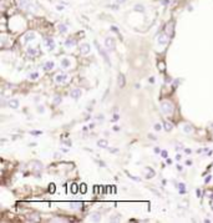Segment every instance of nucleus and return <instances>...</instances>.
Segmentation results:
<instances>
[{"label": "nucleus", "instance_id": "32", "mask_svg": "<svg viewBox=\"0 0 213 223\" xmlns=\"http://www.w3.org/2000/svg\"><path fill=\"white\" fill-rule=\"evenodd\" d=\"M161 154H162L163 158H167V152H166V151H162V152H161Z\"/></svg>", "mask_w": 213, "mask_h": 223}, {"label": "nucleus", "instance_id": "3", "mask_svg": "<svg viewBox=\"0 0 213 223\" xmlns=\"http://www.w3.org/2000/svg\"><path fill=\"white\" fill-rule=\"evenodd\" d=\"M105 46L107 47V50H108V51H113V50H115V47H116L115 40H113L112 38H106V40H105Z\"/></svg>", "mask_w": 213, "mask_h": 223}, {"label": "nucleus", "instance_id": "46", "mask_svg": "<svg viewBox=\"0 0 213 223\" xmlns=\"http://www.w3.org/2000/svg\"><path fill=\"white\" fill-rule=\"evenodd\" d=\"M211 206H212V208H213V200H212V202H211Z\"/></svg>", "mask_w": 213, "mask_h": 223}, {"label": "nucleus", "instance_id": "18", "mask_svg": "<svg viewBox=\"0 0 213 223\" xmlns=\"http://www.w3.org/2000/svg\"><path fill=\"white\" fill-rule=\"evenodd\" d=\"M61 66L64 67V69H69V67H70V60H69V59H62Z\"/></svg>", "mask_w": 213, "mask_h": 223}, {"label": "nucleus", "instance_id": "7", "mask_svg": "<svg viewBox=\"0 0 213 223\" xmlns=\"http://www.w3.org/2000/svg\"><path fill=\"white\" fill-rule=\"evenodd\" d=\"M81 90L80 89H74V90H71V92H70V96L74 98V100H77V98L81 97Z\"/></svg>", "mask_w": 213, "mask_h": 223}, {"label": "nucleus", "instance_id": "10", "mask_svg": "<svg viewBox=\"0 0 213 223\" xmlns=\"http://www.w3.org/2000/svg\"><path fill=\"white\" fill-rule=\"evenodd\" d=\"M8 105H9V107H11V109H17L19 107V100H16V98L9 100Z\"/></svg>", "mask_w": 213, "mask_h": 223}, {"label": "nucleus", "instance_id": "13", "mask_svg": "<svg viewBox=\"0 0 213 223\" xmlns=\"http://www.w3.org/2000/svg\"><path fill=\"white\" fill-rule=\"evenodd\" d=\"M146 178H152V177H155V171L152 170V168H150V167H146Z\"/></svg>", "mask_w": 213, "mask_h": 223}, {"label": "nucleus", "instance_id": "35", "mask_svg": "<svg viewBox=\"0 0 213 223\" xmlns=\"http://www.w3.org/2000/svg\"><path fill=\"white\" fill-rule=\"evenodd\" d=\"M196 192H197V196H198V197H201V196H202V192H201V189H197Z\"/></svg>", "mask_w": 213, "mask_h": 223}, {"label": "nucleus", "instance_id": "37", "mask_svg": "<svg viewBox=\"0 0 213 223\" xmlns=\"http://www.w3.org/2000/svg\"><path fill=\"white\" fill-rule=\"evenodd\" d=\"M56 9H57V10H62V9H64V6H61V5H57V6H56Z\"/></svg>", "mask_w": 213, "mask_h": 223}, {"label": "nucleus", "instance_id": "44", "mask_svg": "<svg viewBox=\"0 0 213 223\" xmlns=\"http://www.w3.org/2000/svg\"><path fill=\"white\" fill-rule=\"evenodd\" d=\"M211 178H212L211 176H208V178H206V182H209V181H211Z\"/></svg>", "mask_w": 213, "mask_h": 223}, {"label": "nucleus", "instance_id": "17", "mask_svg": "<svg viewBox=\"0 0 213 223\" xmlns=\"http://www.w3.org/2000/svg\"><path fill=\"white\" fill-rule=\"evenodd\" d=\"M75 45H76V41L74 40V39H67V40L65 41V46H66V47H74Z\"/></svg>", "mask_w": 213, "mask_h": 223}, {"label": "nucleus", "instance_id": "15", "mask_svg": "<svg viewBox=\"0 0 213 223\" xmlns=\"http://www.w3.org/2000/svg\"><path fill=\"white\" fill-rule=\"evenodd\" d=\"M97 146L101 147V148H107L108 147V142H107L106 140H99L97 141Z\"/></svg>", "mask_w": 213, "mask_h": 223}, {"label": "nucleus", "instance_id": "12", "mask_svg": "<svg viewBox=\"0 0 213 223\" xmlns=\"http://www.w3.org/2000/svg\"><path fill=\"white\" fill-rule=\"evenodd\" d=\"M19 5L21 6V8H26V9H29L31 5V0H20L19 1Z\"/></svg>", "mask_w": 213, "mask_h": 223}, {"label": "nucleus", "instance_id": "26", "mask_svg": "<svg viewBox=\"0 0 213 223\" xmlns=\"http://www.w3.org/2000/svg\"><path fill=\"white\" fill-rule=\"evenodd\" d=\"M28 52L31 55V56H35V55H36V50H35V49H33V47H29Z\"/></svg>", "mask_w": 213, "mask_h": 223}, {"label": "nucleus", "instance_id": "42", "mask_svg": "<svg viewBox=\"0 0 213 223\" xmlns=\"http://www.w3.org/2000/svg\"><path fill=\"white\" fill-rule=\"evenodd\" d=\"M181 157H182L181 154H177V156H176V160H181Z\"/></svg>", "mask_w": 213, "mask_h": 223}, {"label": "nucleus", "instance_id": "14", "mask_svg": "<svg viewBox=\"0 0 213 223\" xmlns=\"http://www.w3.org/2000/svg\"><path fill=\"white\" fill-rule=\"evenodd\" d=\"M117 85H118V87H123V86H125V76H123L122 74L118 75V77H117Z\"/></svg>", "mask_w": 213, "mask_h": 223}, {"label": "nucleus", "instance_id": "28", "mask_svg": "<svg viewBox=\"0 0 213 223\" xmlns=\"http://www.w3.org/2000/svg\"><path fill=\"white\" fill-rule=\"evenodd\" d=\"M44 106H38V112H40V114H44Z\"/></svg>", "mask_w": 213, "mask_h": 223}, {"label": "nucleus", "instance_id": "19", "mask_svg": "<svg viewBox=\"0 0 213 223\" xmlns=\"http://www.w3.org/2000/svg\"><path fill=\"white\" fill-rule=\"evenodd\" d=\"M183 131H185L186 133H191V132H193V127H192V125L186 123V125L183 126Z\"/></svg>", "mask_w": 213, "mask_h": 223}, {"label": "nucleus", "instance_id": "39", "mask_svg": "<svg viewBox=\"0 0 213 223\" xmlns=\"http://www.w3.org/2000/svg\"><path fill=\"white\" fill-rule=\"evenodd\" d=\"M54 187H55V186H54V184H51V188H50L51 192H54V191H55V188H54Z\"/></svg>", "mask_w": 213, "mask_h": 223}, {"label": "nucleus", "instance_id": "41", "mask_svg": "<svg viewBox=\"0 0 213 223\" xmlns=\"http://www.w3.org/2000/svg\"><path fill=\"white\" fill-rule=\"evenodd\" d=\"M177 170H178V171H182L183 168H182V166H179V165H178V166H177Z\"/></svg>", "mask_w": 213, "mask_h": 223}, {"label": "nucleus", "instance_id": "36", "mask_svg": "<svg viewBox=\"0 0 213 223\" xmlns=\"http://www.w3.org/2000/svg\"><path fill=\"white\" fill-rule=\"evenodd\" d=\"M97 120H104V115H100V116H97Z\"/></svg>", "mask_w": 213, "mask_h": 223}, {"label": "nucleus", "instance_id": "4", "mask_svg": "<svg viewBox=\"0 0 213 223\" xmlns=\"http://www.w3.org/2000/svg\"><path fill=\"white\" fill-rule=\"evenodd\" d=\"M45 45H46V47L49 50H54L55 49V41H54L52 38H46L45 39Z\"/></svg>", "mask_w": 213, "mask_h": 223}, {"label": "nucleus", "instance_id": "20", "mask_svg": "<svg viewBox=\"0 0 213 223\" xmlns=\"http://www.w3.org/2000/svg\"><path fill=\"white\" fill-rule=\"evenodd\" d=\"M70 206H71V208H74V209H77V208L81 207V202H71Z\"/></svg>", "mask_w": 213, "mask_h": 223}, {"label": "nucleus", "instance_id": "43", "mask_svg": "<svg viewBox=\"0 0 213 223\" xmlns=\"http://www.w3.org/2000/svg\"><path fill=\"white\" fill-rule=\"evenodd\" d=\"M125 1H126V0H117L118 4H122V3H125Z\"/></svg>", "mask_w": 213, "mask_h": 223}, {"label": "nucleus", "instance_id": "11", "mask_svg": "<svg viewBox=\"0 0 213 223\" xmlns=\"http://www.w3.org/2000/svg\"><path fill=\"white\" fill-rule=\"evenodd\" d=\"M167 42H168V38L165 34L158 36V44H160V45H166Z\"/></svg>", "mask_w": 213, "mask_h": 223}, {"label": "nucleus", "instance_id": "31", "mask_svg": "<svg viewBox=\"0 0 213 223\" xmlns=\"http://www.w3.org/2000/svg\"><path fill=\"white\" fill-rule=\"evenodd\" d=\"M136 10H141V11H143V6L142 5H136Z\"/></svg>", "mask_w": 213, "mask_h": 223}, {"label": "nucleus", "instance_id": "22", "mask_svg": "<svg viewBox=\"0 0 213 223\" xmlns=\"http://www.w3.org/2000/svg\"><path fill=\"white\" fill-rule=\"evenodd\" d=\"M59 30H60V33H61V34H64V33H66L67 31V28L64 25V24H61V25H59Z\"/></svg>", "mask_w": 213, "mask_h": 223}, {"label": "nucleus", "instance_id": "45", "mask_svg": "<svg viewBox=\"0 0 213 223\" xmlns=\"http://www.w3.org/2000/svg\"><path fill=\"white\" fill-rule=\"evenodd\" d=\"M155 152H156V153H158V152H160V148H157V147H156V148H155Z\"/></svg>", "mask_w": 213, "mask_h": 223}, {"label": "nucleus", "instance_id": "29", "mask_svg": "<svg viewBox=\"0 0 213 223\" xmlns=\"http://www.w3.org/2000/svg\"><path fill=\"white\" fill-rule=\"evenodd\" d=\"M129 177L131 178V179H133V181H137V182H138V181H141L140 178H137V177H135V176H132V175H130L129 173Z\"/></svg>", "mask_w": 213, "mask_h": 223}, {"label": "nucleus", "instance_id": "2", "mask_svg": "<svg viewBox=\"0 0 213 223\" xmlns=\"http://www.w3.org/2000/svg\"><path fill=\"white\" fill-rule=\"evenodd\" d=\"M95 44H96V46H97V51L100 52V55L102 56V59L105 60V63H106L108 66H111V61H110V59H108V55H107V52L105 51V50H104V49H102L101 46L97 45V42H95Z\"/></svg>", "mask_w": 213, "mask_h": 223}, {"label": "nucleus", "instance_id": "9", "mask_svg": "<svg viewBox=\"0 0 213 223\" xmlns=\"http://www.w3.org/2000/svg\"><path fill=\"white\" fill-rule=\"evenodd\" d=\"M90 219H91L92 222H100V221H101L100 213H97V212H94V213H91V214H90Z\"/></svg>", "mask_w": 213, "mask_h": 223}, {"label": "nucleus", "instance_id": "27", "mask_svg": "<svg viewBox=\"0 0 213 223\" xmlns=\"http://www.w3.org/2000/svg\"><path fill=\"white\" fill-rule=\"evenodd\" d=\"M71 192H72V193H76V192H77V184L74 183L72 186H71Z\"/></svg>", "mask_w": 213, "mask_h": 223}, {"label": "nucleus", "instance_id": "24", "mask_svg": "<svg viewBox=\"0 0 213 223\" xmlns=\"http://www.w3.org/2000/svg\"><path fill=\"white\" fill-rule=\"evenodd\" d=\"M153 128H155V131H161V130H162V126H161V123L157 122V123L153 125Z\"/></svg>", "mask_w": 213, "mask_h": 223}, {"label": "nucleus", "instance_id": "30", "mask_svg": "<svg viewBox=\"0 0 213 223\" xmlns=\"http://www.w3.org/2000/svg\"><path fill=\"white\" fill-rule=\"evenodd\" d=\"M81 192H82V193L86 192V184H81Z\"/></svg>", "mask_w": 213, "mask_h": 223}, {"label": "nucleus", "instance_id": "5", "mask_svg": "<svg viewBox=\"0 0 213 223\" xmlns=\"http://www.w3.org/2000/svg\"><path fill=\"white\" fill-rule=\"evenodd\" d=\"M90 51H91V46H90V44H81V45H80V52H81V54L87 55Z\"/></svg>", "mask_w": 213, "mask_h": 223}, {"label": "nucleus", "instance_id": "1", "mask_svg": "<svg viewBox=\"0 0 213 223\" xmlns=\"http://www.w3.org/2000/svg\"><path fill=\"white\" fill-rule=\"evenodd\" d=\"M161 110H162V112L165 115H171L173 114V103H171L169 101H163V102H161Z\"/></svg>", "mask_w": 213, "mask_h": 223}, {"label": "nucleus", "instance_id": "38", "mask_svg": "<svg viewBox=\"0 0 213 223\" xmlns=\"http://www.w3.org/2000/svg\"><path fill=\"white\" fill-rule=\"evenodd\" d=\"M148 137L151 138V140H156V137H155V136H153V135H148Z\"/></svg>", "mask_w": 213, "mask_h": 223}, {"label": "nucleus", "instance_id": "23", "mask_svg": "<svg viewBox=\"0 0 213 223\" xmlns=\"http://www.w3.org/2000/svg\"><path fill=\"white\" fill-rule=\"evenodd\" d=\"M172 127H173V126H172V123L165 122V130H166V131H171V130H172Z\"/></svg>", "mask_w": 213, "mask_h": 223}, {"label": "nucleus", "instance_id": "33", "mask_svg": "<svg viewBox=\"0 0 213 223\" xmlns=\"http://www.w3.org/2000/svg\"><path fill=\"white\" fill-rule=\"evenodd\" d=\"M59 102H61V98L59 97V96H56V98H55V103H59Z\"/></svg>", "mask_w": 213, "mask_h": 223}, {"label": "nucleus", "instance_id": "34", "mask_svg": "<svg viewBox=\"0 0 213 223\" xmlns=\"http://www.w3.org/2000/svg\"><path fill=\"white\" fill-rule=\"evenodd\" d=\"M30 133H31V135H40L41 132H40V131H31Z\"/></svg>", "mask_w": 213, "mask_h": 223}, {"label": "nucleus", "instance_id": "25", "mask_svg": "<svg viewBox=\"0 0 213 223\" xmlns=\"http://www.w3.org/2000/svg\"><path fill=\"white\" fill-rule=\"evenodd\" d=\"M39 77V74L38 72H33V74L29 75V79H31V80H35V79H38Z\"/></svg>", "mask_w": 213, "mask_h": 223}, {"label": "nucleus", "instance_id": "40", "mask_svg": "<svg viewBox=\"0 0 213 223\" xmlns=\"http://www.w3.org/2000/svg\"><path fill=\"white\" fill-rule=\"evenodd\" d=\"M116 120H118V115H115L113 116V121H116Z\"/></svg>", "mask_w": 213, "mask_h": 223}, {"label": "nucleus", "instance_id": "6", "mask_svg": "<svg viewBox=\"0 0 213 223\" xmlns=\"http://www.w3.org/2000/svg\"><path fill=\"white\" fill-rule=\"evenodd\" d=\"M67 76L66 74H57L55 77V81L56 82H59V84H62V82H66L67 81Z\"/></svg>", "mask_w": 213, "mask_h": 223}, {"label": "nucleus", "instance_id": "21", "mask_svg": "<svg viewBox=\"0 0 213 223\" xmlns=\"http://www.w3.org/2000/svg\"><path fill=\"white\" fill-rule=\"evenodd\" d=\"M177 187H178L179 189H181V193H185V187H186V184L183 182H181V183H178V184H177Z\"/></svg>", "mask_w": 213, "mask_h": 223}, {"label": "nucleus", "instance_id": "8", "mask_svg": "<svg viewBox=\"0 0 213 223\" xmlns=\"http://www.w3.org/2000/svg\"><path fill=\"white\" fill-rule=\"evenodd\" d=\"M34 39H35V33H33V31H29L24 35V42L25 44H28L29 41H33Z\"/></svg>", "mask_w": 213, "mask_h": 223}, {"label": "nucleus", "instance_id": "16", "mask_svg": "<svg viewBox=\"0 0 213 223\" xmlns=\"http://www.w3.org/2000/svg\"><path fill=\"white\" fill-rule=\"evenodd\" d=\"M54 66H55V64H54V61H47V63L45 64L44 70H45V71H50V70L54 69Z\"/></svg>", "mask_w": 213, "mask_h": 223}]
</instances>
